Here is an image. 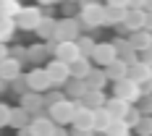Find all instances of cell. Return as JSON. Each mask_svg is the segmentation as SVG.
Masks as SVG:
<instances>
[{
	"label": "cell",
	"mask_w": 152,
	"mask_h": 136,
	"mask_svg": "<svg viewBox=\"0 0 152 136\" xmlns=\"http://www.w3.org/2000/svg\"><path fill=\"white\" fill-rule=\"evenodd\" d=\"M113 97H118L123 102H129V105H137L139 97H142V92H139V84L134 79H121V81H115L113 84Z\"/></svg>",
	"instance_id": "obj_1"
},
{
	"label": "cell",
	"mask_w": 152,
	"mask_h": 136,
	"mask_svg": "<svg viewBox=\"0 0 152 136\" xmlns=\"http://www.w3.org/2000/svg\"><path fill=\"white\" fill-rule=\"evenodd\" d=\"M76 105H79V100H68V97H63L61 102H55V105L47 107V110H50L47 115L58 123V126H66V123H71V118H74Z\"/></svg>",
	"instance_id": "obj_2"
},
{
	"label": "cell",
	"mask_w": 152,
	"mask_h": 136,
	"mask_svg": "<svg viewBox=\"0 0 152 136\" xmlns=\"http://www.w3.org/2000/svg\"><path fill=\"white\" fill-rule=\"evenodd\" d=\"M24 81H26V89L37 92V94H45L47 89H53V81H50L45 68H31L29 73L24 76Z\"/></svg>",
	"instance_id": "obj_3"
},
{
	"label": "cell",
	"mask_w": 152,
	"mask_h": 136,
	"mask_svg": "<svg viewBox=\"0 0 152 136\" xmlns=\"http://www.w3.org/2000/svg\"><path fill=\"white\" fill-rule=\"evenodd\" d=\"M81 24L97 29V26H105V5L100 3H89V5H81Z\"/></svg>",
	"instance_id": "obj_4"
},
{
	"label": "cell",
	"mask_w": 152,
	"mask_h": 136,
	"mask_svg": "<svg viewBox=\"0 0 152 136\" xmlns=\"http://www.w3.org/2000/svg\"><path fill=\"white\" fill-rule=\"evenodd\" d=\"M47 76H50V81H53V87H66L68 84V79H71V68H68V63L58 60V58H53V60L45 65Z\"/></svg>",
	"instance_id": "obj_5"
},
{
	"label": "cell",
	"mask_w": 152,
	"mask_h": 136,
	"mask_svg": "<svg viewBox=\"0 0 152 136\" xmlns=\"http://www.w3.org/2000/svg\"><path fill=\"white\" fill-rule=\"evenodd\" d=\"M81 34H79V21L74 18H63L55 24V37H53V42H76Z\"/></svg>",
	"instance_id": "obj_6"
},
{
	"label": "cell",
	"mask_w": 152,
	"mask_h": 136,
	"mask_svg": "<svg viewBox=\"0 0 152 136\" xmlns=\"http://www.w3.org/2000/svg\"><path fill=\"white\" fill-rule=\"evenodd\" d=\"M29 134L31 136H53V131L58 128V123L53 121L50 115H45V113H39V115H31L29 121Z\"/></svg>",
	"instance_id": "obj_7"
},
{
	"label": "cell",
	"mask_w": 152,
	"mask_h": 136,
	"mask_svg": "<svg viewBox=\"0 0 152 136\" xmlns=\"http://www.w3.org/2000/svg\"><path fill=\"white\" fill-rule=\"evenodd\" d=\"M118 58V52H115V45L113 42H97L94 45V52H92V60L97 63L100 68H105L110 63Z\"/></svg>",
	"instance_id": "obj_8"
},
{
	"label": "cell",
	"mask_w": 152,
	"mask_h": 136,
	"mask_svg": "<svg viewBox=\"0 0 152 136\" xmlns=\"http://www.w3.org/2000/svg\"><path fill=\"white\" fill-rule=\"evenodd\" d=\"M39 21H42V13H39L37 8H21L18 16H16V26L24 29V31H34Z\"/></svg>",
	"instance_id": "obj_9"
},
{
	"label": "cell",
	"mask_w": 152,
	"mask_h": 136,
	"mask_svg": "<svg viewBox=\"0 0 152 136\" xmlns=\"http://www.w3.org/2000/svg\"><path fill=\"white\" fill-rule=\"evenodd\" d=\"M18 105L24 107L29 115H39V113H42V107H45V97H42V94H37V92H29V89H26L24 94H21V102H18Z\"/></svg>",
	"instance_id": "obj_10"
},
{
	"label": "cell",
	"mask_w": 152,
	"mask_h": 136,
	"mask_svg": "<svg viewBox=\"0 0 152 136\" xmlns=\"http://www.w3.org/2000/svg\"><path fill=\"white\" fill-rule=\"evenodd\" d=\"M71 126L76 131H92V110L79 102L74 110V118H71Z\"/></svg>",
	"instance_id": "obj_11"
},
{
	"label": "cell",
	"mask_w": 152,
	"mask_h": 136,
	"mask_svg": "<svg viewBox=\"0 0 152 136\" xmlns=\"http://www.w3.org/2000/svg\"><path fill=\"white\" fill-rule=\"evenodd\" d=\"M53 52H55V58H58V60H63V63H74L76 58H81V55H79L76 42H55Z\"/></svg>",
	"instance_id": "obj_12"
},
{
	"label": "cell",
	"mask_w": 152,
	"mask_h": 136,
	"mask_svg": "<svg viewBox=\"0 0 152 136\" xmlns=\"http://www.w3.org/2000/svg\"><path fill=\"white\" fill-rule=\"evenodd\" d=\"M113 45H115V52H118V58H121V60H126L129 65L139 60V52L134 50V45H131L129 39H123V37H118V39H113Z\"/></svg>",
	"instance_id": "obj_13"
},
{
	"label": "cell",
	"mask_w": 152,
	"mask_h": 136,
	"mask_svg": "<svg viewBox=\"0 0 152 136\" xmlns=\"http://www.w3.org/2000/svg\"><path fill=\"white\" fill-rule=\"evenodd\" d=\"M18 76H21V60L8 55L5 60L0 63V79H3V81H13Z\"/></svg>",
	"instance_id": "obj_14"
},
{
	"label": "cell",
	"mask_w": 152,
	"mask_h": 136,
	"mask_svg": "<svg viewBox=\"0 0 152 136\" xmlns=\"http://www.w3.org/2000/svg\"><path fill=\"white\" fill-rule=\"evenodd\" d=\"M102 71H105L107 81H113V84H115V81H121V79H126V76H129V63L121 60V58H115V60L110 63V65H105Z\"/></svg>",
	"instance_id": "obj_15"
},
{
	"label": "cell",
	"mask_w": 152,
	"mask_h": 136,
	"mask_svg": "<svg viewBox=\"0 0 152 136\" xmlns=\"http://www.w3.org/2000/svg\"><path fill=\"white\" fill-rule=\"evenodd\" d=\"M144 24H147V11H126V18L121 26L129 31H139L144 29Z\"/></svg>",
	"instance_id": "obj_16"
},
{
	"label": "cell",
	"mask_w": 152,
	"mask_h": 136,
	"mask_svg": "<svg viewBox=\"0 0 152 136\" xmlns=\"http://www.w3.org/2000/svg\"><path fill=\"white\" fill-rule=\"evenodd\" d=\"M110 123H113V118H110V113H107L105 107L92 110V131H94V134H105Z\"/></svg>",
	"instance_id": "obj_17"
},
{
	"label": "cell",
	"mask_w": 152,
	"mask_h": 136,
	"mask_svg": "<svg viewBox=\"0 0 152 136\" xmlns=\"http://www.w3.org/2000/svg\"><path fill=\"white\" fill-rule=\"evenodd\" d=\"M105 100L107 97H105L102 89H87V94H84L79 102H81L84 107H89V110H97V107H105Z\"/></svg>",
	"instance_id": "obj_18"
},
{
	"label": "cell",
	"mask_w": 152,
	"mask_h": 136,
	"mask_svg": "<svg viewBox=\"0 0 152 136\" xmlns=\"http://www.w3.org/2000/svg\"><path fill=\"white\" fill-rule=\"evenodd\" d=\"M129 102H123V100H118V97H107L105 100V110L110 113V118H126V113H129Z\"/></svg>",
	"instance_id": "obj_19"
},
{
	"label": "cell",
	"mask_w": 152,
	"mask_h": 136,
	"mask_svg": "<svg viewBox=\"0 0 152 136\" xmlns=\"http://www.w3.org/2000/svg\"><path fill=\"white\" fill-rule=\"evenodd\" d=\"M129 8H118V5H105V26H121L126 18Z\"/></svg>",
	"instance_id": "obj_20"
},
{
	"label": "cell",
	"mask_w": 152,
	"mask_h": 136,
	"mask_svg": "<svg viewBox=\"0 0 152 136\" xmlns=\"http://www.w3.org/2000/svg\"><path fill=\"white\" fill-rule=\"evenodd\" d=\"M68 68H71V79H87L92 71V60L89 58H76L74 63H68Z\"/></svg>",
	"instance_id": "obj_21"
},
{
	"label": "cell",
	"mask_w": 152,
	"mask_h": 136,
	"mask_svg": "<svg viewBox=\"0 0 152 136\" xmlns=\"http://www.w3.org/2000/svg\"><path fill=\"white\" fill-rule=\"evenodd\" d=\"M129 79H134V81H144V79H152V65H147V63H142V60H137V63H131L129 65Z\"/></svg>",
	"instance_id": "obj_22"
},
{
	"label": "cell",
	"mask_w": 152,
	"mask_h": 136,
	"mask_svg": "<svg viewBox=\"0 0 152 136\" xmlns=\"http://www.w3.org/2000/svg\"><path fill=\"white\" fill-rule=\"evenodd\" d=\"M29 121H31V115L21 105H18V107H11V123H8L11 128H26Z\"/></svg>",
	"instance_id": "obj_23"
},
{
	"label": "cell",
	"mask_w": 152,
	"mask_h": 136,
	"mask_svg": "<svg viewBox=\"0 0 152 136\" xmlns=\"http://www.w3.org/2000/svg\"><path fill=\"white\" fill-rule=\"evenodd\" d=\"M131 45H134V50L137 52H142V50H147V47L152 45V34L147 29H139V31H131V39H129Z\"/></svg>",
	"instance_id": "obj_24"
},
{
	"label": "cell",
	"mask_w": 152,
	"mask_h": 136,
	"mask_svg": "<svg viewBox=\"0 0 152 136\" xmlns=\"http://www.w3.org/2000/svg\"><path fill=\"white\" fill-rule=\"evenodd\" d=\"M87 89H89V87H87L84 79H74L71 84H66V97H68V100H81V97L87 94Z\"/></svg>",
	"instance_id": "obj_25"
},
{
	"label": "cell",
	"mask_w": 152,
	"mask_h": 136,
	"mask_svg": "<svg viewBox=\"0 0 152 136\" xmlns=\"http://www.w3.org/2000/svg\"><path fill=\"white\" fill-rule=\"evenodd\" d=\"M55 24H58V21H53V18H45V16H42V21H39V24H37V37H39V39H45V42H50V39H53V37H55Z\"/></svg>",
	"instance_id": "obj_26"
},
{
	"label": "cell",
	"mask_w": 152,
	"mask_h": 136,
	"mask_svg": "<svg viewBox=\"0 0 152 136\" xmlns=\"http://www.w3.org/2000/svg\"><path fill=\"white\" fill-rule=\"evenodd\" d=\"M84 81H87V87H89V89H105V87H107V76H105L102 68H92L89 76H87Z\"/></svg>",
	"instance_id": "obj_27"
},
{
	"label": "cell",
	"mask_w": 152,
	"mask_h": 136,
	"mask_svg": "<svg viewBox=\"0 0 152 136\" xmlns=\"http://www.w3.org/2000/svg\"><path fill=\"white\" fill-rule=\"evenodd\" d=\"M105 136H131V128L126 126V121H121V118H113V123L107 126Z\"/></svg>",
	"instance_id": "obj_28"
},
{
	"label": "cell",
	"mask_w": 152,
	"mask_h": 136,
	"mask_svg": "<svg viewBox=\"0 0 152 136\" xmlns=\"http://www.w3.org/2000/svg\"><path fill=\"white\" fill-rule=\"evenodd\" d=\"M94 45H97V42H94L92 37H79V39H76L79 55H81V58H89V60H92V52H94Z\"/></svg>",
	"instance_id": "obj_29"
},
{
	"label": "cell",
	"mask_w": 152,
	"mask_h": 136,
	"mask_svg": "<svg viewBox=\"0 0 152 136\" xmlns=\"http://www.w3.org/2000/svg\"><path fill=\"white\" fill-rule=\"evenodd\" d=\"M139 136H152V115H142V121L137 123V128H134Z\"/></svg>",
	"instance_id": "obj_30"
},
{
	"label": "cell",
	"mask_w": 152,
	"mask_h": 136,
	"mask_svg": "<svg viewBox=\"0 0 152 136\" xmlns=\"http://www.w3.org/2000/svg\"><path fill=\"white\" fill-rule=\"evenodd\" d=\"M123 121H126V126H129V128H137V123L142 121V113H139V107H137V105H131Z\"/></svg>",
	"instance_id": "obj_31"
},
{
	"label": "cell",
	"mask_w": 152,
	"mask_h": 136,
	"mask_svg": "<svg viewBox=\"0 0 152 136\" xmlns=\"http://www.w3.org/2000/svg\"><path fill=\"white\" fill-rule=\"evenodd\" d=\"M26 55H29V60H34V63H39L42 58L47 55V47L45 45H37V47H29L26 50Z\"/></svg>",
	"instance_id": "obj_32"
},
{
	"label": "cell",
	"mask_w": 152,
	"mask_h": 136,
	"mask_svg": "<svg viewBox=\"0 0 152 136\" xmlns=\"http://www.w3.org/2000/svg\"><path fill=\"white\" fill-rule=\"evenodd\" d=\"M137 107H139V113H142V115H152V94H144V97H139Z\"/></svg>",
	"instance_id": "obj_33"
},
{
	"label": "cell",
	"mask_w": 152,
	"mask_h": 136,
	"mask_svg": "<svg viewBox=\"0 0 152 136\" xmlns=\"http://www.w3.org/2000/svg\"><path fill=\"white\" fill-rule=\"evenodd\" d=\"M8 123H11V107L5 102H0V128H5Z\"/></svg>",
	"instance_id": "obj_34"
},
{
	"label": "cell",
	"mask_w": 152,
	"mask_h": 136,
	"mask_svg": "<svg viewBox=\"0 0 152 136\" xmlns=\"http://www.w3.org/2000/svg\"><path fill=\"white\" fill-rule=\"evenodd\" d=\"M66 94H61V92H50L47 89V97H45V107H50V105H55V102H61Z\"/></svg>",
	"instance_id": "obj_35"
},
{
	"label": "cell",
	"mask_w": 152,
	"mask_h": 136,
	"mask_svg": "<svg viewBox=\"0 0 152 136\" xmlns=\"http://www.w3.org/2000/svg\"><path fill=\"white\" fill-rule=\"evenodd\" d=\"M139 92H142V97H144V94H152V79L139 81Z\"/></svg>",
	"instance_id": "obj_36"
},
{
	"label": "cell",
	"mask_w": 152,
	"mask_h": 136,
	"mask_svg": "<svg viewBox=\"0 0 152 136\" xmlns=\"http://www.w3.org/2000/svg\"><path fill=\"white\" fill-rule=\"evenodd\" d=\"M139 60L147 63V65H152V45L147 47V50H142V52H139Z\"/></svg>",
	"instance_id": "obj_37"
},
{
	"label": "cell",
	"mask_w": 152,
	"mask_h": 136,
	"mask_svg": "<svg viewBox=\"0 0 152 136\" xmlns=\"http://www.w3.org/2000/svg\"><path fill=\"white\" fill-rule=\"evenodd\" d=\"M126 8H129V11H144V0H129Z\"/></svg>",
	"instance_id": "obj_38"
},
{
	"label": "cell",
	"mask_w": 152,
	"mask_h": 136,
	"mask_svg": "<svg viewBox=\"0 0 152 136\" xmlns=\"http://www.w3.org/2000/svg\"><path fill=\"white\" fill-rule=\"evenodd\" d=\"M8 55H11V52H8V47H5V42H0V63L5 60Z\"/></svg>",
	"instance_id": "obj_39"
},
{
	"label": "cell",
	"mask_w": 152,
	"mask_h": 136,
	"mask_svg": "<svg viewBox=\"0 0 152 136\" xmlns=\"http://www.w3.org/2000/svg\"><path fill=\"white\" fill-rule=\"evenodd\" d=\"M53 136H71V134H68V131H66V128H63V126H58V128H55V131H53Z\"/></svg>",
	"instance_id": "obj_40"
},
{
	"label": "cell",
	"mask_w": 152,
	"mask_h": 136,
	"mask_svg": "<svg viewBox=\"0 0 152 136\" xmlns=\"http://www.w3.org/2000/svg\"><path fill=\"white\" fill-rule=\"evenodd\" d=\"M129 0H107V5H118V8H126Z\"/></svg>",
	"instance_id": "obj_41"
},
{
	"label": "cell",
	"mask_w": 152,
	"mask_h": 136,
	"mask_svg": "<svg viewBox=\"0 0 152 136\" xmlns=\"http://www.w3.org/2000/svg\"><path fill=\"white\" fill-rule=\"evenodd\" d=\"M71 136H94V131H76V128H74Z\"/></svg>",
	"instance_id": "obj_42"
},
{
	"label": "cell",
	"mask_w": 152,
	"mask_h": 136,
	"mask_svg": "<svg viewBox=\"0 0 152 136\" xmlns=\"http://www.w3.org/2000/svg\"><path fill=\"white\" fill-rule=\"evenodd\" d=\"M144 29L152 31V11H147V24H144Z\"/></svg>",
	"instance_id": "obj_43"
},
{
	"label": "cell",
	"mask_w": 152,
	"mask_h": 136,
	"mask_svg": "<svg viewBox=\"0 0 152 136\" xmlns=\"http://www.w3.org/2000/svg\"><path fill=\"white\" fill-rule=\"evenodd\" d=\"M37 3H42V5H55L58 0H37Z\"/></svg>",
	"instance_id": "obj_44"
},
{
	"label": "cell",
	"mask_w": 152,
	"mask_h": 136,
	"mask_svg": "<svg viewBox=\"0 0 152 136\" xmlns=\"http://www.w3.org/2000/svg\"><path fill=\"white\" fill-rule=\"evenodd\" d=\"M144 11H152V0H144Z\"/></svg>",
	"instance_id": "obj_45"
},
{
	"label": "cell",
	"mask_w": 152,
	"mask_h": 136,
	"mask_svg": "<svg viewBox=\"0 0 152 136\" xmlns=\"http://www.w3.org/2000/svg\"><path fill=\"white\" fill-rule=\"evenodd\" d=\"M18 131H21L18 136H31V134H29V128H18Z\"/></svg>",
	"instance_id": "obj_46"
},
{
	"label": "cell",
	"mask_w": 152,
	"mask_h": 136,
	"mask_svg": "<svg viewBox=\"0 0 152 136\" xmlns=\"http://www.w3.org/2000/svg\"><path fill=\"white\" fill-rule=\"evenodd\" d=\"M3 89H5V84H3V79H0V92H3Z\"/></svg>",
	"instance_id": "obj_47"
},
{
	"label": "cell",
	"mask_w": 152,
	"mask_h": 136,
	"mask_svg": "<svg viewBox=\"0 0 152 136\" xmlns=\"http://www.w3.org/2000/svg\"><path fill=\"white\" fill-rule=\"evenodd\" d=\"M150 34H152V31H150Z\"/></svg>",
	"instance_id": "obj_48"
}]
</instances>
